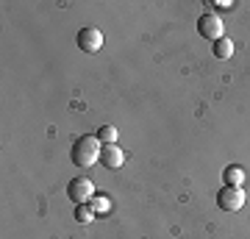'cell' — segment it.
<instances>
[{"instance_id":"8fae6325","label":"cell","mask_w":250,"mask_h":239,"mask_svg":"<svg viewBox=\"0 0 250 239\" xmlns=\"http://www.w3.org/2000/svg\"><path fill=\"white\" fill-rule=\"evenodd\" d=\"M92 209H95L98 214H106L108 209H111V203H108L106 195H95V200H92Z\"/></svg>"},{"instance_id":"7a4b0ae2","label":"cell","mask_w":250,"mask_h":239,"mask_svg":"<svg viewBox=\"0 0 250 239\" xmlns=\"http://www.w3.org/2000/svg\"><path fill=\"white\" fill-rule=\"evenodd\" d=\"M197 34L203 36V39H223L225 36V25H223V17L214 14V11H203L200 17H197Z\"/></svg>"},{"instance_id":"52a82bcc","label":"cell","mask_w":250,"mask_h":239,"mask_svg":"<svg viewBox=\"0 0 250 239\" xmlns=\"http://www.w3.org/2000/svg\"><path fill=\"white\" fill-rule=\"evenodd\" d=\"M223 181H225V186H242V184H245V170H242L239 164L225 167L223 170Z\"/></svg>"},{"instance_id":"3957f363","label":"cell","mask_w":250,"mask_h":239,"mask_svg":"<svg viewBox=\"0 0 250 239\" xmlns=\"http://www.w3.org/2000/svg\"><path fill=\"white\" fill-rule=\"evenodd\" d=\"M67 195H70L72 203L78 206V203H92L98 192H95V184H92L89 178L78 175V178H72V181H70V186H67Z\"/></svg>"},{"instance_id":"8992f818","label":"cell","mask_w":250,"mask_h":239,"mask_svg":"<svg viewBox=\"0 0 250 239\" xmlns=\"http://www.w3.org/2000/svg\"><path fill=\"white\" fill-rule=\"evenodd\" d=\"M100 161H103V167H108V170H120L125 164V151L120 145H103Z\"/></svg>"},{"instance_id":"30bf717a","label":"cell","mask_w":250,"mask_h":239,"mask_svg":"<svg viewBox=\"0 0 250 239\" xmlns=\"http://www.w3.org/2000/svg\"><path fill=\"white\" fill-rule=\"evenodd\" d=\"M95 136L100 139V145H117V128L114 125H103Z\"/></svg>"},{"instance_id":"9c48e42d","label":"cell","mask_w":250,"mask_h":239,"mask_svg":"<svg viewBox=\"0 0 250 239\" xmlns=\"http://www.w3.org/2000/svg\"><path fill=\"white\" fill-rule=\"evenodd\" d=\"M95 217H98V212L92 209V203H78L75 206V220L78 222H92Z\"/></svg>"},{"instance_id":"7c38bea8","label":"cell","mask_w":250,"mask_h":239,"mask_svg":"<svg viewBox=\"0 0 250 239\" xmlns=\"http://www.w3.org/2000/svg\"><path fill=\"white\" fill-rule=\"evenodd\" d=\"M211 6H214V9H220V11H231L233 9L231 0H217V3H211Z\"/></svg>"},{"instance_id":"ba28073f","label":"cell","mask_w":250,"mask_h":239,"mask_svg":"<svg viewBox=\"0 0 250 239\" xmlns=\"http://www.w3.org/2000/svg\"><path fill=\"white\" fill-rule=\"evenodd\" d=\"M214 56L217 59H223V62H228V59L233 56V42L231 39H225V36L223 39H217L214 42Z\"/></svg>"},{"instance_id":"277c9868","label":"cell","mask_w":250,"mask_h":239,"mask_svg":"<svg viewBox=\"0 0 250 239\" xmlns=\"http://www.w3.org/2000/svg\"><path fill=\"white\" fill-rule=\"evenodd\" d=\"M217 206H220L223 212H239L242 206H245V192H242V186H223V189L217 192Z\"/></svg>"},{"instance_id":"6da1fadb","label":"cell","mask_w":250,"mask_h":239,"mask_svg":"<svg viewBox=\"0 0 250 239\" xmlns=\"http://www.w3.org/2000/svg\"><path fill=\"white\" fill-rule=\"evenodd\" d=\"M100 151H103V145H100L98 136H92V133H83V136H78V139L72 142V164L81 170L92 167L95 161H100Z\"/></svg>"},{"instance_id":"5b68a950","label":"cell","mask_w":250,"mask_h":239,"mask_svg":"<svg viewBox=\"0 0 250 239\" xmlns=\"http://www.w3.org/2000/svg\"><path fill=\"white\" fill-rule=\"evenodd\" d=\"M75 42H78V47L83 53H98L100 47H103V34H100L98 28H81Z\"/></svg>"}]
</instances>
